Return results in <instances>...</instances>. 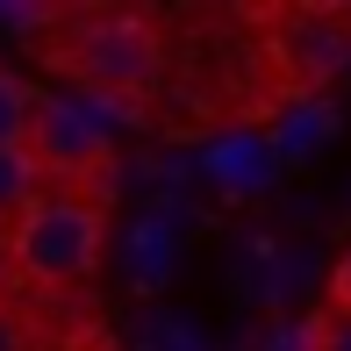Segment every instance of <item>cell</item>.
Wrapping results in <instances>:
<instances>
[{"mask_svg":"<svg viewBox=\"0 0 351 351\" xmlns=\"http://www.w3.org/2000/svg\"><path fill=\"white\" fill-rule=\"evenodd\" d=\"M36 29H43L36 58L51 72H65L115 122H136L165 79V43L130 8H65V14H36Z\"/></svg>","mask_w":351,"mask_h":351,"instance_id":"obj_1","label":"cell"},{"mask_svg":"<svg viewBox=\"0 0 351 351\" xmlns=\"http://www.w3.org/2000/svg\"><path fill=\"white\" fill-rule=\"evenodd\" d=\"M22 151H29V165H36L43 194L101 201V186L115 180V115L93 108L86 93H29Z\"/></svg>","mask_w":351,"mask_h":351,"instance_id":"obj_2","label":"cell"},{"mask_svg":"<svg viewBox=\"0 0 351 351\" xmlns=\"http://www.w3.org/2000/svg\"><path fill=\"white\" fill-rule=\"evenodd\" d=\"M108 251V208L86 194H43L36 208L0 237V258L8 273H22L29 287H79L93 280Z\"/></svg>","mask_w":351,"mask_h":351,"instance_id":"obj_3","label":"cell"},{"mask_svg":"<svg viewBox=\"0 0 351 351\" xmlns=\"http://www.w3.org/2000/svg\"><path fill=\"white\" fill-rule=\"evenodd\" d=\"M280 65L294 72L301 93H315L323 79H337V72L351 65V22H344V14H330V8L287 14V22H280Z\"/></svg>","mask_w":351,"mask_h":351,"instance_id":"obj_4","label":"cell"},{"mask_svg":"<svg viewBox=\"0 0 351 351\" xmlns=\"http://www.w3.org/2000/svg\"><path fill=\"white\" fill-rule=\"evenodd\" d=\"M208 172L230 194H251V186H265L280 172V151H273V136H222L208 151Z\"/></svg>","mask_w":351,"mask_h":351,"instance_id":"obj_5","label":"cell"},{"mask_svg":"<svg viewBox=\"0 0 351 351\" xmlns=\"http://www.w3.org/2000/svg\"><path fill=\"white\" fill-rule=\"evenodd\" d=\"M330 136H337V108H330L323 93H301V101L280 115V130H273V151H280V165H287V158H315Z\"/></svg>","mask_w":351,"mask_h":351,"instance_id":"obj_6","label":"cell"},{"mask_svg":"<svg viewBox=\"0 0 351 351\" xmlns=\"http://www.w3.org/2000/svg\"><path fill=\"white\" fill-rule=\"evenodd\" d=\"M36 201H43V180H36V165H29V151L22 143H0V237L36 208Z\"/></svg>","mask_w":351,"mask_h":351,"instance_id":"obj_7","label":"cell"},{"mask_svg":"<svg viewBox=\"0 0 351 351\" xmlns=\"http://www.w3.org/2000/svg\"><path fill=\"white\" fill-rule=\"evenodd\" d=\"M22 122H29V86L0 65V143H22Z\"/></svg>","mask_w":351,"mask_h":351,"instance_id":"obj_8","label":"cell"},{"mask_svg":"<svg viewBox=\"0 0 351 351\" xmlns=\"http://www.w3.org/2000/svg\"><path fill=\"white\" fill-rule=\"evenodd\" d=\"M258 351H315V323H294V315H280V323L258 337Z\"/></svg>","mask_w":351,"mask_h":351,"instance_id":"obj_9","label":"cell"},{"mask_svg":"<svg viewBox=\"0 0 351 351\" xmlns=\"http://www.w3.org/2000/svg\"><path fill=\"white\" fill-rule=\"evenodd\" d=\"M0 351H36V337H29V323L0 301Z\"/></svg>","mask_w":351,"mask_h":351,"instance_id":"obj_10","label":"cell"},{"mask_svg":"<svg viewBox=\"0 0 351 351\" xmlns=\"http://www.w3.org/2000/svg\"><path fill=\"white\" fill-rule=\"evenodd\" d=\"M315 351H351V315H323L315 323Z\"/></svg>","mask_w":351,"mask_h":351,"instance_id":"obj_11","label":"cell"},{"mask_svg":"<svg viewBox=\"0 0 351 351\" xmlns=\"http://www.w3.org/2000/svg\"><path fill=\"white\" fill-rule=\"evenodd\" d=\"M330 301H337V315H351V251L337 258V273H330Z\"/></svg>","mask_w":351,"mask_h":351,"instance_id":"obj_12","label":"cell"},{"mask_svg":"<svg viewBox=\"0 0 351 351\" xmlns=\"http://www.w3.org/2000/svg\"><path fill=\"white\" fill-rule=\"evenodd\" d=\"M0 265H8V258H0Z\"/></svg>","mask_w":351,"mask_h":351,"instance_id":"obj_13","label":"cell"}]
</instances>
